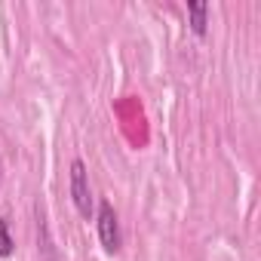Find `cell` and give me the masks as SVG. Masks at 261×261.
<instances>
[{
	"instance_id": "2",
	"label": "cell",
	"mask_w": 261,
	"mask_h": 261,
	"mask_svg": "<svg viewBox=\"0 0 261 261\" xmlns=\"http://www.w3.org/2000/svg\"><path fill=\"white\" fill-rule=\"evenodd\" d=\"M71 200L80 212V218H92L95 215V203H92V188H89V172H86V163L83 160H74L71 163Z\"/></svg>"
},
{
	"instance_id": "3",
	"label": "cell",
	"mask_w": 261,
	"mask_h": 261,
	"mask_svg": "<svg viewBox=\"0 0 261 261\" xmlns=\"http://www.w3.org/2000/svg\"><path fill=\"white\" fill-rule=\"evenodd\" d=\"M188 19H191V31L197 37H206V31H209V4H203V0H188Z\"/></svg>"
},
{
	"instance_id": "4",
	"label": "cell",
	"mask_w": 261,
	"mask_h": 261,
	"mask_svg": "<svg viewBox=\"0 0 261 261\" xmlns=\"http://www.w3.org/2000/svg\"><path fill=\"white\" fill-rule=\"evenodd\" d=\"M13 249H16V243H13V233H10V221L0 215V258H10Z\"/></svg>"
},
{
	"instance_id": "1",
	"label": "cell",
	"mask_w": 261,
	"mask_h": 261,
	"mask_svg": "<svg viewBox=\"0 0 261 261\" xmlns=\"http://www.w3.org/2000/svg\"><path fill=\"white\" fill-rule=\"evenodd\" d=\"M95 224H98V240H101V249L108 255H117L120 246H123V233H120V218L114 212V206L108 200L98 203L95 209Z\"/></svg>"
}]
</instances>
